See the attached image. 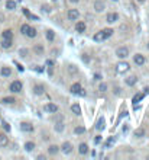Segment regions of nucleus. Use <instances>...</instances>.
I'll list each match as a JSON object with an SVG mask.
<instances>
[{"mask_svg": "<svg viewBox=\"0 0 149 160\" xmlns=\"http://www.w3.org/2000/svg\"><path fill=\"white\" fill-rule=\"evenodd\" d=\"M44 111L51 112V114H55V112L58 111V106L55 105V103H46L45 106H44Z\"/></svg>", "mask_w": 149, "mask_h": 160, "instance_id": "obj_5", "label": "nucleus"}, {"mask_svg": "<svg viewBox=\"0 0 149 160\" xmlns=\"http://www.w3.org/2000/svg\"><path fill=\"white\" fill-rule=\"evenodd\" d=\"M116 56H117L119 58H126L127 56H129V48H126V47H120V48H117Z\"/></svg>", "mask_w": 149, "mask_h": 160, "instance_id": "obj_3", "label": "nucleus"}, {"mask_svg": "<svg viewBox=\"0 0 149 160\" xmlns=\"http://www.w3.org/2000/svg\"><path fill=\"white\" fill-rule=\"evenodd\" d=\"M113 1H117V0H113Z\"/></svg>", "mask_w": 149, "mask_h": 160, "instance_id": "obj_48", "label": "nucleus"}, {"mask_svg": "<svg viewBox=\"0 0 149 160\" xmlns=\"http://www.w3.org/2000/svg\"><path fill=\"white\" fill-rule=\"evenodd\" d=\"M67 16H68L69 21H77L78 19V16H80V13L77 9H69L68 13H67Z\"/></svg>", "mask_w": 149, "mask_h": 160, "instance_id": "obj_4", "label": "nucleus"}, {"mask_svg": "<svg viewBox=\"0 0 149 160\" xmlns=\"http://www.w3.org/2000/svg\"><path fill=\"white\" fill-rule=\"evenodd\" d=\"M94 141H96V144H100V141H102V137H100V136H97Z\"/></svg>", "mask_w": 149, "mask_h": 160, "instance_id": "obj_41", "label": "nucleus"}, {"mask_svg": "<svg viewBox=\"0 0 149 160\" xmlns=\"http://www.w3.org/2000/svg\"><path fill=\"white\" fill-rule=\"evenodd\" d=\"M117 19H119V15H117L116 12H113V13H109V15H107V18H106L107 23H115Z\"/></svg>", "mask_w": 149, "mask_h": 160, "instance_id": "obj_9", "label": "nucleus"}, {"mask_svg": "<svg viewBox=\"0 0 149 160\" xmlns=\"http://www.w3.org/2000/svg\"><path fill=\"white\" fill-rule=\"evenodd\" d=\"M102 77H100V74H94V80H100Z\"/></svg>", "mask_w": 149, "mask_h": 160, "instance_id": "obj_43", "label": "nucleus"}, {"mask_svg": "<svg viewBox=\"0 0 149 160\" xmlns=\"http://www.w3.org/2000/svg\"><path fill=\"white\" fill-rule=\"evenodd\" d=\"M0 74H1L3 77H9V76H12V69L10 67H1Z\"/></svg>", "mask_w": 149, "mask_h": 160, "instance_id": "obj_13", "label": "nucleus"}, {"mask_svg": "<svg viewBox=\"0 0 149 160\" xmlns=\"http://www.w3.org/2000/svg\"><path fill=\"white\" fill-rule=\"evenodd\" d=\"M29 28H31V26L25 23V25H22V26H20V32H22L23 35H26V34H28V31H29Z\"/></svg>", "mask_w": 149, "mask_h": 160, "instance_id": "obj_32", "label": "nucleus"}, {"mask_svg": "<svg viewBox=\"0 0 149 160\" xmlns=\"http://www.w3.org/2000/svg\"><path fill=\"white\" fill-rule=\"evenodd\" d=\"M148 50H149V44H148Z\"/></svg>", "mask_w": 149, "mask_h": 160, "instance_id": "obj_47", "label": "nucleus"}, {"mask_svg": "<svg viewBox=\"0 0 149 160\" xmlns=\"http://www.w3.org/2000/svg\"><path fill=\"white\" fill-rule=\"evenodd\" d=\"M34 92H35V95H44L45 89H44V86H41V84H36V86L34 87Z\"/></svg>", "mask_w": 149, "mask_h": 160, "instance_id": "obj_17", "label": "nucleus"}, {"mask_svg": "<svg viewBox=\"0 0 149 160\" xmlns=\"http://www.w3.org/2000/svg\"><path fill=\"white\" fill-rule=\"evenodd\" d=\"M69 90H71V93H74V95H78L81 92V84L80 83H74V84L69 87Z\"/></svg>", "mask_w": 149, "mask_h": 160, "instance_id": "obj_11", "label": "nucleus"}, {"mask_svg": "<svg viewBox=\"0 0 149 160\" xmlns=\"http://www.w3.org/2000/svg\"><path fill=\"white\" fill-rule=\"evenodd\" d=\"M0 22H4V16H3L1 13H0Z\"/></svg>", "mask_w": 149, "mask_h": 160, "instance_id": "obj_44", "label": "nucleus"}, {"mask_svg": "<svg viewBox=\"0 0 149 160\" xmlns=\"http://www.w3.org/2000/svg\"><path fill=\"white\" fill-rule=\"evenodd\" d=\"M84 131H85L84 127H75V128H74V133H75V134H83Z\"/></svg>", "mask_w": 149, "mask_h": 160, "instance_id": "obj_33", "label": "nucleus"}, {"mask_svg": "<svg viewBox=\"0 0 149 160\" xmlns=\"http://www.w3.org/2000/svg\"><path fill=\"white\" fill-rule=\"evenodd\" d=\"M48 151H49V154H57L58 151H59V147L58 146H49Z\"/></svg>", "mask_w": 149, "mask_h": 160, "instance_id": "obj_25", "label": "nucleus"}, {"mask_svg": "<svg viewBox=\"0 0 149 160\" xmlns=\"http://www.w3.org/2000/svg\"><path fill=\"white\" fill-rule=\"evenodd\" d=\"M1 36H3V39H13V32H12V29H4V31L1 32Z\"/></svg>", "mask_w": 149, "mask_h": 160, "instance_id": "obj_12", "label": "nucleus"}, {"mask_svg": "<svg viewBox=\"0 0 149 160\" xmlns=\"http://www.w3.org/2000/svg\"><path fill=\"white\" fill-rule=\"evenodd\" d=\"M69 71H71V73H75L77 69H74V66H69Z\"/></svg>", "mask_w": 149, "mask_h": 160, "instance_id": "obj_42", "label": "nucleus"}, {"mask_svg": "<svg viewBox=\"0 0 149 160\" xmlns=\"http://www.w3.org/2000/svg\"><path fill=\"white\" fill-rule=\"evenodd\" d=\"M1 102L6 103V105H12V103H15L16 101H15V98H3V99H1Z\"/></svg>", "mask_w": 149, "mask_h": 160, "instance_id": "obj_27", "label": "nucleus"}, {"mask_svg": "<svg viewBox=\"0 0 149 160\" xmlns=\"http://www.w3.org/2000/svg\"><path fill=\"white\" fill-rule=\"evenodd\" d=\"M139 1H145V0H139Z\"/></svg>", "mask_w": 149, "mask_h": 160, "instance_id": "obj_46", "label": "nucleus"}, {"mask_svg": "<svg viewBox=\"0 0 149 160\" xmlns=\"http://www.w3.org/2000/svg\"><path fill=\"white\" fill-rule=\"evenodd\" d=\"M142 99H143V95H142V93H139V95H136V96L133 98V103L136 105V102H139V101H142Z\"/></svg>", "mask_w": 149, "mask_h": 160, "instance_id": "obj_35", "label": "nucleus"}, {"mask_svg": "<svg viewBox=\"0 0 149 160\" xmlns=\"http://www.w3.org/2000/svg\"><path fill=\"white\" fill-rule=\"evenodd\" d=\"M71 111L74 112L75 115H80L81 114V108H80V105L78 103H74L72 106H71Z\"/></svg>", "mask_w": 149, "mask_h": 160, "instance_id": "obj_21", "label": "nucleus"}, {"mask_svg": "<svg viewBox=\"0 0 149 160\" xmlns=\"http://www.w3.org/2000/svg\"><path fill=\"white\" fill-rule=\"evenodd\" d=\"M6 9H9V10H15V9H16V1H13V0H7V1H6Z\"/></svg>", "mask_w": 149, "mask_h": 160, "instance_id": "obj_19", "label": "nucleus"}, {"mask_svg": "<svg viewBox=\"0 0 149 160\" xmlns=\"http://www.w3.org/2000/svg\"><path fill=\"white\" fill-rule=\"evenodd\" d=\"M136 77H135V76H129V77H127L126 79V84L127 86H133V84H136Z\"/></svg>", "mask_w": 149, "mask_h": 160, "instance_id": "obj_20", "label": "nucleus"}, {"mask_svg": "<svg viewBox=\"0 0 149 160\" xmlns=\"http://www.w3.org/2000/svg\"><path fill=\"white\" fill-rule=\"evenodd\" d=\"M61 150H62V153H64V154H69V153L72 151V144H71V143H67V141H65V143L62 144Z\"/></svg>", "mask_w": 149, "mask_h": 160, "instance_id": "obj_8", "label": "nucleus"}, {"mask_svg": "<svg viewBox=\"0 0 149 160\" xmlns=\"http://www.w3.org/2000/svg\"><path fill=\"white\" fill-rule=\"evenodd\" d=\"M34 149H35V143H32V141H28V143L25 144V150H26V151H32Z\"/></svg>", "mask_w": 149, "mask_h": 160, "instance_id": "obj_23", "label": "nucleus"}, {"mask_svg": "<svg viewBox=\"0 0 149 160\" xmlns=\"http://www.w3.org/2000/svg\"><path fill=\"white\" fill-rule=\"evenodd\" d=\"M0 45H1V48H4V50L10 48L12 47V39H3V41L0 42Z\"/></svg>", "mask_w": 149, "mask_h": 160, "instance_id": "obj_18", "label": "nucleus"}, {"mask_svg": "<svg viewBox=\"0 0 149 160\" xmlns=\"http://www.w3.org/2000/svg\"><path fill=\"white\" fill-rule=\"evenodd\" d=\"M69 1H71V3H78L80 0H69Z\"/></svg>", "mask_w": 149, "mask_h": 160, "instance_id": "obj_45", "label": "nucleus"}, {"mask_svg": "<svg viewBox=\"0 0 149 160\" xmlns=\"http://www.w3.org/2000/svg\"><path fill=\"white\" fill-rule=\"evenodd\" d=\"M3 128H4L6 131H10V125H9L7 122H3Z\"/></svg>", "mask_w": 149, "mask_h": 160, "instance_id": "obj_38", "label": "nucleus"}, {"mask_svg": "<svg viewBox=\"0 0 149 160\" xmlns=\"http://www.w3.org/2000/svg\"><path fill=\"white\" fill-rule=\"evenodd\" d=\"M102 32L104 34V36H106V38H110V36L113 35V29H110V28H106V29H103Z\"/></svg>", "mask_w": 149, "mask_h": 160, "instance_id": "obj_26", "label": "nucleus"}, {"mask_svg": "<svg viewBox=\"0 0 149 160\" xmlns=\"http://www.w3.org/2000/svg\"><path fill=\"white\" fill-rule=\"evenodd\" d=\"M35 51H36V53H39V54H41V53H42V51H44V48H42V47H35Z\"/></svg>", "mask_w": 149, "mask_h": 160, "instance_id": "obj_39", "label": "nucleus"}, {"mask_svg": "<svg viewBox=\"0 0 149 160\" xmlns=\"http://www.w3.org/2000/svg\"><path fill=\"white\" fill-rule=\"evenodd\" d=\"M26 36H29V38H35V36H36V29H34V28H29V31H28Z\"/></svg>", "mask_w": 149, "mask_h": 160, "instance_id": "obj_29", "label": "nucleus"}, {"mask_svg": "<svg viewBox=\"0 0 149 160\" xmlns=\"http://www.w3.org/2000/svg\"><path fill=\"white\" fill-rule=\"evenodd\" d=\"M133 61H135L136 66H143V64H145V57H143L142 54H136V56L133 57Z\"/></svg>", "mask_w": 149, "mask_h": 160, "instance_id": "obj_7", "label": "nucleus"}, {"mask_svg": "<svg viewBox=\"0 0 149 160\" xmlns=\"http://www.w3.org/2000/svg\"><path fill=\"white\" fill-rule=\"evenodd\" d=\"M55 131H58V133H62V131H64V124H62L61 121L55 122Z\"/></svg>", "mask_w": 149, "mask_h": 160, "instance_id": "obj_24", "label": "nucleus"}, {"mask_svg": "<svg viewBox=\"0 0 149 160\" xmlns=\"http://www.w3.org/2000/svg\"><path fill=\"white\" fill-rule=\"evenodd\" d=\"M104 9H106L104 1H102V0H96V1H94V10L96 12H103Z\"/></svg>", "mask_w": 149, "mask_h": 160, "instance_id": "obj_6", "label": "nucleus"}, {"mask_svg": "<svg viewBox=\"0 0 149 160\" xmlns=\"http://www.w3.org/2000/svg\"><path fill=\"white\" fill-rule=\"evenodd\" d=\"M115 141H116V138H115V137L109 138V141L106 143V149H110V146H112V144H115Z\"/></svg>", "mask_w": 149, "mask_h": 160, "instance_id": "obj_34", "label": "nucleus"}, {"mask_svg": "<svg viewBox=\"0 0 149 160\" xmlns=\"http://www.w3.org/2000/svg\"><path fill=\"white\" fill-rule=\"evenodd\" d=\"M19 54H20L22 57H26V54H28V50H25V48H23V50H20V51H19Z\"/></svg>", "mask_w": 149, "mask_h": 160, "instance_id": "obj_37", "label": "nucleus"}, {"mask_svg": "<svg viewBox=\"0 0 149 160\" xmlns=\"http://www.w3.org/2000/svg\"><path fill=\"white\" fill-rule=\"evenodd\" d=\"M104 39H106V36H104V34L102 32V31L94 35V41H97V42H102V41H104Z\"/></svg>", "mask_w": 149, "mask_h": 160, "instance_id": "obj_16", "label": "nucleus"}, {"mask_svg": "<svg viewBox=\"0 0 149 160\" xmlns=\"http://www.w3.org/2000/svg\"><path fill=\"white\" fill-rule=\"evenodd\" d=\"M20 130L25 131V133H32V131H34V127L31 125L29 122H22V124H20Z\"/></svg>", "mask_w": 149, "mask_h": 160, "instance_id": "obj_10", "label": "nucleus"}, {"mask_svg": "<svg viewBox=\"0 0 149 160\" xmlns=\"http://www.w3.org/2000/svg\"><path fill=\"white\" fill-rule=\"evenodd\" d=\"M99 89H100V90H102V92H106V90H107V84H106V83H102Z\"/></svg>", "mask_w": 149, "mask_h": 160, "instance_id": "obj_36", "label": "nucleus"}, {"mask_svg": "<svg viewBox=\"0 0 149 160\" xmlns=\"http://www.w3.org/2000/svg\"><path fill=\"white\" fill-rule=\"evenodd\" d=\"M96 128H97L99 131H100V130H103V128H104V119H103V118H100V119L97 121V125H96Z\"/></svg>", "mask_w": 149, "mask_h": 160, "instance_id": "obj_28", "label": "nucleus"}, {"mask_svg": "<svg viewBox=\"0 0 149 160\" xmlns=\"http://www.w3.org/2000/svg\"><path fill=\"white\" fill-rule=\"evenodd\" d=\"M75 29H77L78 32H84V31H85V23H84V22H78L77 25H75Z\"/></svg>", "mask_w": 149, "mask_h": 160, "instance_id": "obj_22", "label": "nucleus"}, {"mask_svg": "<svg viewBox=\"0 0 149 160\" xmlns=\"http://www.w3.org/2000/svg\"><path fill=\"white\" fill-rule=\"evenodd\" d=\"M129 70V64L125 63V61H120V63H117V66H116V71L119 73V74H122V73H125Z\"/></svg>", "mask_w": 149, "mask_h": 160, "instance_id": "obj_2", "label": "nucleus"}, {"mask_svg": "<svg viewBox=\"0 0 149 160\" xmlns=\"http://www.w3.org/2000/svg\"><path fill=\"white\" fill-rule=\"evenodd\" d=\"M7 144H9V138L4 134H0V147H6Z\"/></svg>", "mask_w": 149, "mask_h": 160, "instance_id": "obj_14", "label": "nucleus"}, {"mask_svg": "<svg viewBox=\"0 0 149 160\" xmlns=\"http://www.w3.org/2000/svg\"><path fill=\"white\" fill-rule=\"evenodd\" d=\"M78 151H80V154H87L88 153V146L85 143H81L80 147H78Z\"/></svg>", "mask_w": 149, "mask_h": 160, "instance_id": "obj_15", "label": "nucleus"}, {"mask_svg": "<svg viewBox=\"0 0 149 160\" xmlns=\"http://www.w3.org/2000/svg\"><path fill=\"white\" fill-rule=\"evenodd\" d=\"M22 81L20 80H15V81H12L10 83V92H13V93H18V92H20L22 90Z\"/></svg>", "mask_w": 149, "mask_h": 160, "instance_id": "obj_1", "label": "nucleus"}, {"mask_svg": "<svg viewBox=\"0 0 149 160\" xmlns=\"http://www.w3.org/2000/svg\"><path fill=\"white\" fill-rule=\"evenodd\" d=\"M46 38H48V41H54V38H55V34L49 29V31H46Z\"/></svg>", "mask_w": 149, "mask_h": 160, "instance_id": "obj_30", "label": "nucleus"}, {"mask_svg": "<svg viewBox=\"0 0 149 160\" xmlns=\"http://www.w3.org/2000/svg\"><path fill=\"white\" fill-rule=\"evenodd\" d=\"M42 10H45V12H51V7H49L48 4H44V6H42Z\"/></svg>", "mask_w": 149, "mask_h": 160, "instance_id": "obj_40", "label": "nucleus"}, {"mask_svg": "<svg viewBox=\"0 0 149 160\" xmlns=\"http://www.w3.org/2000/svg\"><path fill=\"white\" fill-rule=\"evenodd\" d=\"M135 136H136V137H143V136H145V130H143V128H138V130L135 131Z\"/></svg>", "mask_w": 149, "mask_h": 160, "instance_id": "obj_31", "label": "nucleus"}]
</instances>
